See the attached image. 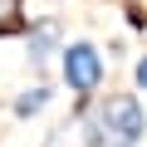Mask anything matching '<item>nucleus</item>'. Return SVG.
<instances>
[{"label":"nucleus","mask_w":147,"mask_h":147,"mask_svg":"<svg viewBox=\"0 0 147 147\" xmlns=\"http://www.w3.org/2000/svg\"><path fill=\"white\" fill-rule=\"evenodd\" d=\"M132 84H137V93H147V54H137V64H132Z\"/></svg>","instance_id":"423d86ee"},{"label":"nucleus","mask_w":147,"mask_h":147,"mask_svg":"<svg viewBox=\"0 0 147 147\" xmlns=\"http://www.w3.org/2000/svg\"><path fill=\"white\" fill-rule=\"evenodd\" d=\"M59 84L74 93V103H93L103 88H108V54L93 44V39H69L64 54H59Z\"/></svg>","instance_id":"f03ea898"},{"label":"nucleus","mask_w":147,"mask_h":147,"mask_svg":"<svg viewBox=\"0 0 147 147\" xmlns=\"http://www.w3.org/2000/svg\"><path fill=\"white\" fill-rule=\"evenodd\" d=\"M30 20H25V0H0V39H25Z\"/></svg>","instance_id":"39448f33"},{"label":"nucleus","mask_w":147,"mask_h":147,"mask_svg":"<svg viewBox=\"0 0 147 147\" xmlns=\"http://www.w3.org/2000/svg\"><path fill=\"white\" fill-rule=\"evenodd\" d=\"M49 103H54V84H49V79H39V84L20 88V93L10 98V113H15L20 123H30V118H39V113H44Z\"/></svg>","instance_id":"20e7f679"},{"label":"nucleus","mask_w":147,"mask_h":147,"mask_svg":"<svg viewBox=\"0 0 147 147\" xmlns=\"http://www.w3.org/2000/svg\"><path fill=\"white\" fill-rule=\"evenodd\" d=\"M79 147H137L147 137V108L137 93H98L74 118Z\"/></svg>","instance_id":"f257e3e1"},{"label":"nucleus","mask_w":147,"mask_h":147,"mask_svg":"<svg viewBox=\"0 0 147 147\" xmlns=\"http://www.w3.org/2000/svg\"><path fill=\"white\" fill-rule=\"evenodd\" d=\"M64 30L54 25V20H30V30H25V59H30V69H49L59 54H64Z\"/></svg>","instance_id":"7ed1b4c3"}]
</instances>
